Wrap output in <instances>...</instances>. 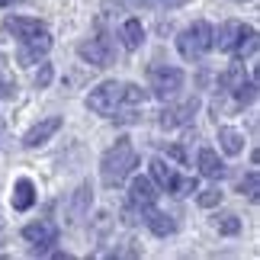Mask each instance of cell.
<instances>
[{"label":"cell","mask_w":260,"mask_h":260,"mask_svg":"<svg viewBox=\"0 0 260 260\" xmlns=\"http://www.w3.org/2000/svg\"><path fill=\"white\" fill-rule=\"evenodd\" d=\"M23 238H26V241H32V244H39V247H48V244H55L58 228L48 225V222H32V225L23 228ZM39 247H36V251H39Z\"/></svg>","instance_id":"52a82bcc"},{"label":"cell","mask_w":260,"mask_h":260,"mask_svg":"<svg viewBox=\"0 0 260 260\" xmlns=\"http://www.w3.org/2000/svg\"><path fill=\"white\" fill-rule=\"evenodd\" d=\"M122 100H125V103H142V100H145V93H142V87H135V84H125V87H122Z\"/></svg>","instance_id":"d4e9b609"},{"label":"cell","mask_w":260,"mask_h":260,"mask_svg":"<svg viewBox=\"0 0 260 260\" xmlns=\"http://www.w3.org/2000/svg\"><path fill=\"white\" fill-rule=\"evenodd\" d=\"M151 177H154V183L164 186V189H171V183H174V171L164 161H157V157L151 161Z\"/></svg>","instance_id":"e0dca14e"},{"label":"cell","mask_w":260,"mask_h":260,"mask_svg":"<svg viewBox=\"0 0 260 260\" xmlns=\"http://www.w3.org/2000/svg\"><path fill=\"white\" fill-rule=\"evenodd\" d=\"M171 189H174L177 196H189V193H196V177H183V180H177V177H174Z\"/></svg>","instance_id":"44dd1931"},{"label":"cell","mask_w":260,"mask_h":260,"mask_svg":"<svg viewBox=\"0 0 260 260\" xmlns=\"http://www.w3.org/2000/svg\"><path fill=\"white\" fill-rule=\"evenodd\" d=\"M193 113H196V100H186L180 109H164V113H161V125H164V128H174V125H180V122H186Z\"/></svg>","instance_id":"7c38bea8"},{"label":"cell","mask_w":260,"mask_h":260,"mask_svg":"<svg viewBox=\"0 0 260 260\" xmlns=\"http://www.w3.org/2000/svg\"><path fill=\"white\" fill-rule=\"evenodd\" d=\"M218 145H222L228 154H241L244 135L238 132V128H232V125H222V128H218Z\"/></svg>","instance_id":"5bb4252c"},{"label":"cell","mask_w":260,"mask_h":260,"mask_svg":"<svg viewBox=\"0 0 260 260\" xmlns=\"http://www.w3.org/2000/svg\"><path fill=\"white\" fill-rule=\"evenodd\" d=\"M13 84H10V81H0V96H10V93H13Z\"/></svg>","instance_id":"f1b7e54d"},{"label":"cell","mask_w":260,"mask_h":260,"mask_svg":"<svg viewBox=\"0 0 260 260\" xmlns=\"http://www.w3.org/2000/svg\"><path fill=\"white\" fill-rule=\"evenodd\" d=\"M142 39H145L142 23H138V19H128V23H125V48H128V52H135V48L142 45Z\"/></svg>","instance_id":"ac0fdd59"},{"label":"cell","mask_w":260,"mask_h":260,"mask_svg":"<svg viewBox=\"0 0 260 260\" xmlns=\"http://www.w3.org/2000/svg\"><path fill=\"white\" fill-rule=\"evenodd\" d=\"M23 42H26V45L19 48V55H16L19 64H32V61H39V58H42L48 48H52V39L45 36V29H42V32H36V36H26Z\"/></svg>","instance_id":"5b68a950"},{"label":"cell","mask_w":260,"mask_h":260,"mask_svg":"<svg viewBox=\"0 0 260 260\" xmlns=\"http://www.w3.org/2000/svg\"><path fill=\"white\" fill-rule=\"evenodd\" d=\"M212 26L209 23H193L186 29V32H180V39H177V48H180V55L186 58V61H196V58H203L209 48H212Z\"/></svg>","instance_id":"7a4b0ae2"},{"label":"cell","mask_w":260,"mask_h":260,"mask_svg":"<svg viewBox=\"0 0 260 260\" xmlns=\"http://www.w3.org/2000/svg\"><path fill=\"white\" fill-rule=\"evenodd\" d=\"M128 193H132V206H154V199H157V193H154V183L148 177H135L132 180V186H128Z\"/></svg>","instance_id":"ba28073f"},{"label":"cell","mask_w":260,"mask_h":260,"mask_svg":"<svg viewBox=\"0 0 260 260\" xmlns=\"http://www.w3.org/2000/svg\"><path fill=\"white\" fill-rule=\"evenodd\" d=\"M148 228H151L157 238L174 235V222H171V218H167L164 212H151V215H148Z\"/></svg>","instance_id":"2e32d148"},{"label":"cell","mask_w":260,"mask_h":260,"mask_svg":"<svg viewBox=\"0 0 260 260\" xmlns=\"http://www.w3.org/2000/svg\"><path fill=\"white\" fill-rule=\"evenodd\" d=\"M36 84L39 87H48V84H52V64H42V71L36 74Z\"/></svg>","instance_id":"4316f807"},{"label":"cell","mask_w":260,"mask_h":260,"mask_svg":"<svg viewBox=\"0 0 260 260\" xmlns=\"http://www.w3.org/2000/svg\"><path fill=\"white\" fill-rule=\"evenodd\" d=\"M180 87H183V71H177V68H154L151 71V90L157 100L174 96Z\"/></svg>","instance_id":"277c9868"},{"label":"cell","mask_w":260,"mask_h":260,"mask_svg":"<svg viewBox=\"0 0 260 260\" xmlns=\"http://www.w3.org/2000/svg\"><path fill=\"white\" fill-rule=\"evenodd\" d=\"M241 84H244V64H232V68L222 74V87H225V90H238Z\"/></svg>","instance_id":"ffe728a7"},{"label":"cell","mask_w":260,"mask_h":260,"mask_svg":"<svg viewBox=\"0 0 260 260\" xmlns=\"http://www.w3.org/2000/svg\"><path fill=\"white\" fill-rule=\"evenodd\" d=\"M58 128H61V119H58V116H52V119H42L39 125H32V128L26 132L23 145H26V148H39V145H45L48 138H52V135L58 132Z\"/></svg>","instance_id":"8992f818"},{"label":"cell","mask_w":260,"mask_h":260,"mask_svg":"<svg viewBox=\"0 0 260 260\" xmlns=\"http://www.w3.org/2000/svg\"><path fill=\"white\" fill-rule=\"evenodd\" d=\"M171 157H177V161H186V151L180 145H171Z\"/></svg>","instance_id":"83f0119b"},{"label":"cell","mask_w":260,"mask_h":260,"mask_svg":"<svg viewBox=\"0 0 260 260\" xmlns=\"http://www.w3.org/2000/svg\"><path fill=\"white\" fill-rule=\"evenodd\" d=\"M199 171L206 177H212V180H222L225 177V164L218 161V154L212 148H203V151H199Z\"/></svg>","instance_id":"30bf717a"},{"label":"cell","mask_w":260,"mask_h":260,"mask_svg":"<svg viewBox=\"0 0 260 260\" xmlns=\"http://www.w3.org/2000/svg\"><path fill=\"white\" fill-rule=\"evenodd\" d=\"M238 29H241L238 23H225V26H222V32L215 36V39H218V48H222V52H232V48H235V42H238Z\"/></svg>","instance_id":"d6986e66"},{"label":"cell","mask_w":260,"mask_h":260,"mask_svg":"<svg viewBox=\"0 0 260 260\" xmlns=\"http://www.w3.org/2000/svg\"><path fill=\"white\" fill-rule=\"evenodd\" d=\"M257 183H260V180H257V171H251V174L241 180V193H247L251 199H257Z\"/></svg>","instance_id":"cb8c5ba5"},{"label":"cell","mask_w":260,"mask_h":260,"mask_svg":"<svg viewBox=\"0 0 260 260\" xmlns=\"http://www.w3.org/2000/svg\"><path fill=\"white\" fill-rule=\"evenodd\" d=\"M235 48H238V55H254L257 52V29H251V26H241V29H238Z\"/></svg>","instance_id":"9a60e30c"},{"label":"cell","mask_w":260,"mask_h":260,"mask_svg":"<svg viewBox=\"0 0 260 260\" xmlns=\"http://www.w3.org/2000/svg\"><path fill=\"white\" fill-rule=\"evenodd\" d=\"M77 52H81V58H87L90 64H106L109 61V48L103 39H90V42H81L77 45Z\"/></svg>","instance_id":"9c48e42d"},{"label":"cell","mask_w":260,"mask_h":260,"mask_svg":"<svg viewBox=\"0 0 260 260\" xmlns=\"http://www.w3.org/2000/svg\"><path fill=\"white\" fill-rule=\"evenodd\" d=\"M218 232H222V235H238V232H241L238 215H222V218H218Z\"/></svg>","instance_id":"7402d4cb"},{"label":"cell","mask_w":260,"mask_h":260,"mask_svg":"<svg viewBox=\"0 0 260 260\" xmlns=\"http://www.w3.org/2000/svg\"><path fill=\"white\" fill-rule=\"evenodd\" d=\"M135 164H138L135 148L128 145V138H119L116 148H109V151L103 154V164H100L103 183H106V186H119L128 174H132V167H135Z\"/></svg>","instance_id":"6da1fadb"},{"label":"cell","mask_w":260,"mask_h":260,"mask_svg":"<svg viewBox=\"0 0 260 260\" xmlns=\"http://www.w3.org/2000/svg\"><path fill=\"white\" fill-rule=\"evenodd\" d=\"M4 4H10V0H0V7H4Z\"/></svg>","instance_id":"f546056e"},{"label":"cell","mask_w":260,"mask_h":260,"mask_svg":"<svg viewBox=\"0 0 260 260\" xmlns=\"http://www.w3.org/2000/svg\"><path fill=\"white\" fill-rule=\"evenodd\" d=\"M218 203H222V193H218V189H206V193H199V206H203V209H212Z\"/></svg>","instance_id":"603a6c76"},{"label":"cell","mask_w":260,"mask_h":260,"mask_svg":"<svg viewBox=\"0 0 260 260\" xmlns=\"http://www.w3.org/2000/svg\"><path fill=\"white\" fill-rule=\"evenodd\" d=\"M13 36H19V39H26V36H36V32H42V23L39 19H26V16H10L7 23H4Z\"/></svg>","instance_id":"4fadbf2b"},{"label":"cell","mask_w":260,"mask_h":260,"mask_svg":"<svg viewBox=\"0 0 260 260\" xmlns=\"http://www.w3.org/2000/svg\"><path fill=\"white\" fill-rule=\"evenodd\" d=\"M36 203V186L32 180H16V189H13V209H19V212H26L29 206Z\"/></svg>","instance_id":"8fae6325"},{"label":"cell","mask_w":260,"mask_h":260,"mask_svg":"<svg viewBox=\"0 0 260 260\" xmlns=\"http://www.w3.org/2000/svg\"><path fill=\"white\" fill-rule=\"evenodd\" d=\"M87 196H90V186H81V189H77V199H74V218H81L84 215V206H87Z\"/></svg>","instance_id":"484cf974"},{"label":"cell","mask_w":260,"mask_h":260,"mask_svg":"<svg viewBox=\"0 0 260 260\" xmlns=\"http://www.w3.org/2000/svg\"><path fill=\"white\" fill-rule=\"evenodd\" d=\"M119 103H122V84H116V81L100 84L93 93H90V100H87V106L93 109V113H100V116L116 113V106H119Z\"/></svg>","instance_id":"3957f363"}]
</instances>
